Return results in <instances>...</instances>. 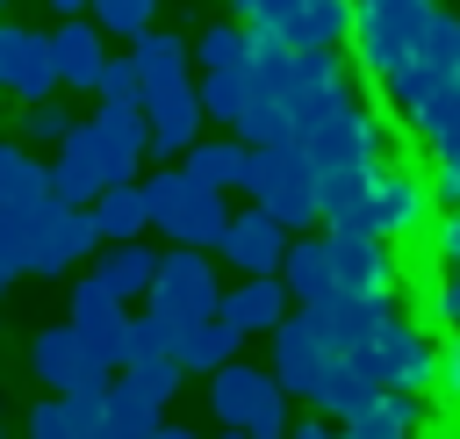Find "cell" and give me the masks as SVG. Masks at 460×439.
<instances>
[{"mask_svg":"<svg viewBox=\"0 0 460 439\" xmlns=\"http://www.w3.org/2000/svg\"><path fill=\"white\" fill-rule=\"evenodd\" d=\"M331 252H338V295H352V302H388L395 295V252H388V237L331 230Z\"/></svg>","mask_w":460,"mask_h":439,"instance_id":"12","label":"cell"},{"mask_svg":"<svg viewBox=\"0 0 460 439\" xmlns=\"http://www.w3.org/2000/svg\"><path fill=\"white\" fill-rule=\"evenodd\" d=\"M172 345H180V324L144 302V309L129 317V360H158V353H172Z\"/></svg>","mask_w":460,"mask_h":439,"instance_id":"32","label":"cell"},{"mask_svg":"<svg viewBox=\"0 0 460 439\" xmlns=\"http://www.w3.org/2000/svg\"><path fill=\"white\" fill-rule=\"evenodd\" d=\"M438 381H446V396H453V403H460V331H453V338H446V374H438Z\"/></svg>","mask_w":460,"mask_h":439,"instance_id":"41","label":"cell"},{"mask_svg":"<svg viewBox=\"0 0 460 439\" xmlns=\"http://www.w3.org/2000/svg\"><path fill=\"white\" fill-rule=\"evenodd\" d=\"M309 403H316L323 417H338V425H359V417L381 403V381H374L352 353H331L323 374H316V389H309Z\"/></svg>","mask_w":460,"mask_h":439,"instance_id":"17","label":"cell"},{"mask_svg":"<svg viewBox=\"0 0 460 439\" xmlns=\"http://www.w3.org/2000/svg\"><path fill=\"white\" fill-rule=\"evenodd\" d=\"M244 101H252V72H201V108H208V122L237 130Z\"/></svg>","mask_w":460,"mask_h":439,"instance_id":"30","label":"cell"},{"mask_svg":"<svg viewBox=\"0 0 460 439\" xmlns=\"http://www.w3.org/2000/svg\"><path fill=\"white\" fill-rule=\"evenodd\" d=\"M22 137L29 144H65L72 137V108L65 101H22Z\"/></svg>","mask_w":460,"mask_h":439,"instance_id":"35","label":"cell"},{"mask_svg":"<svg viewBox=\"0 0 460 439\" xmlns=\"http://www.w3.org/2000/svg\"><path fill=\"white\" fill-rule=\"evenodd\" d=\"M50 50H58V86H79V94L101 86V72H108V29L93 14H65L58 36H50Z\"/></svg>","mask_w":460,"mask_h":439,"instance_id":"15","label":"cell"},{"mask_svg":"<svg viewBox=\"0 0 460 439\" xmlns=\"http://www.w3.org/2000/svg\"><path fill=\"white\" fill-rule=\"evenodd\" d=\"M431 317H438L446 331H460V281H453V273H446V281L431 288Z\"/></svg>","mask_w":460,"mask_h":439,"instance_id":"40","label":"cell"},{"mask_svg":"<svg viewBox=\"0 0 460 439\" xmlns=\"http://www.w3.org/2000/svg\"><path fill=\"white\" fill-rule=\"evenodd\" d=\"M431 194H438L446 209H460V144L431 151Z\"/></svg>","mask_w":460,"mask_h":439,"instance_id":"39","label":"cell"},{"mask_svg":"<svg viewBox=\"0 0 460 439\" xmlns=\"http://www.w3.org/2000/svg\"><path fill=\"white\" fill-rule=\"evenodd\" d=\"M29 367H36V381H43V389H58V396H108V381H115V367H108V360L72 331V324L36 331Z\"/></svg>","mask_w":460,"mask_h":439,"instance_id":"7","label":"cell"},{"mask_svg":"<svg viewBox=\"0 0 460 439\" xmlns=\"http://www.w3.org/2000/svg\"><path fill=\"white\" fill-rule=\"evenodd\" d=\"M252 29L244 22H216V29H201V43H194V58H201V72H252Z\"/></svg>","mask_w":460,"mask_h":439,"instance_id":"29","label":"cell"},{"mask_svg":"<svg viewBox=\"0 0 460 439\" xmlns=\"http://www.w3.org/2000/svg\"><path fill=\"white\" fill-rule=\"evenodd\" d=\"M237 345H244V331L230 324V317H201V324H180V367L187 374H216V367H230L237 360Z\"/></svg>","mask_w":460,"mask_h":439,"instance_id":"24","label":"cell"},{"mask_svg":"<svg viewBox=\"0 0 460 439\" xmlns=\"http://www.w3.org/2000/svg\"><path fill=\"white\" fill-rule=\"evenodd\" d=\"M144 209H151V230H165L172 245H194V252H223V230H230V202H223V187L194 180L187 166H158V173H144Z\"/></svg>","mask_w":460,"mask_h":439,"instance_id":"1","label":"cell"},{"mask_svg":"<svg viewBox=\"0 0 460 439\" xmlns=\"http://www.w3.org/2000/svg\"><path fill=\"white\" fill-rule=\"evenodd\" d=\"M65 324H72L108 367H129V302H122L101 273L72 281V309H65Z\"/></svg>","mask_w":460,"mask_h":439,"instance_id":"9","label":"cell"},{"mask_svg":"<svg viewBox=\"0 0 460 439\" xmlns=\"http://www.w3.org/2000/svg\"><path fill=\"white\" fill-rule=\"evenodd\" d=\"M144 122H151V151H158V158H187V144H194V137H201V122H208L201 86L187 79V86L151 94V101H144Z\"/></svg>","mask_w":460,"mask_h":439,"instance_id":"16","label":"cell"},{"mask_svg":"<svg viewBox=\"0 0 460 439\" xmlns=\"http://www.w3.org/2000/svg\"><path fill=\"white\" fill-rule=\"evenodd\" d=\"M122 374H129L151 403H172V389H180V374H187V367H180V353H158V360H129Z\"/></svg>","mask_w":460,"mask_h":439,"instance_id":"36","label":"cell"},{"mask_svg":"<svg viewBox=\"0 0 460 439\" xmlns=\"http://www.w3.org/2000/svg\"><path fill=\"white\" fill-rule=\"evenodd\" d=\"M288 245H295V230L273 216V209H237L230 216V230H223V259L237 266V273H280V259H288Z\"/></svg>","mask_w":460,"mask_h":439,"instance_id":"13","label":"cell"},{"mask_svg":"<svg viewBox=\"0 0 460 439\" xmlns=\"http://www.w3.org/2000/svg\"><path fill=\"white\" fill-rule=\"evenodd\" d=\"M323 360H331V338H323V331H316V317L295 302V309H288V324L273 331V374H280V389L309 403V389H316Z\"/></svg>","mask_w":460,"mask_h":439,"instance_id":"14","label":"cell"},{"mask_svg":"<svg viewBox=\"0 0 460 439\" xmlns=\"http://www.w3.org/2000/svg\"><path fill=\"white\" fill-rule=\"evenodd\" d=\"M345 439H395L388 425H374V417H359V425H345Z\"/></svg>","mask_w":460,"mask_h":439,"instance_id":"43","label":"cell"},{"mask_svg":"<svg viewBox=\"0 0 460 439\" xmlns=\"http://www.w3.org/2000/svg\"><path fill=\"white\" fill-rule=\"evenodd\" d=\"M86 122H93V137H101V151H108L115 187L137 180V166H144V151H151V122H144V108H108V101H101Z\"/></svg>","mask_w":460,"mask_h":439,"instance_id":"20","label":"cell"},{"mask_svg":"<svg viewBox=\"0 0 460 439\" xmlns=\"http://www.w3.org/2000/svg\"><path fill=\"white\" fill-rule=\"evenodd\" d=\"M108 108H144V72H137V58L122 50V58H108V72H101V86H93Z\"/></svg>","mask_w":460,"mask_h":439,"instance_id":"34","label":"cell"},{"mask_svg":"<svg viewBox=\"0 0 460 439\" xmlns=\"http://www.w3.org/2000/svg\"><path fill=\"white\" fill-rule=\"evenodd\" d=\"M216 439H252V432H244V425H223V432H216Z\"/></svg>","mask_w":460,"mask_h":439,"instance_id":"46","label":"cell"},{"mask_svg":"<svg viewBox=\"0 0 460 439\" xmlns=\"http://www.w3.org/2000/svg\"><path fill=\"white\" fill-rule=\"evenodd\" d=\"M129 58H137V72H144V101L165 94V86H187V72H194V43L172 36V29H144V36L129 43Z\"/></svg>","mask_w":460,"mask_h":439,"instance_id":"22","label":"cell"},{"mask_svg":"<svg viewBox=\"0 0 460 439\" xmlns=\"http://www.w3.org/2000/svg\"><path fill=\"white\" fill-rule=\"evenodd\" d=\"M86 14H93V22L108 29V36H122V43H137V36L151 29V14H158V0H93Z\"/></svg>","mask_w":460,"mask_h":439,"instance_id":"33","label":"cell"},{"mask_svg":"<svg viewBox=\"0 0 460 439\" xmlns=\"http://www.w3.org/2000/svg\"><path fill=\"white\" fill-rule=\"evenodd\" d=\"M417 58H431V65H446V72L460 79V14H446V7H438V14H431V29H424V50H417Z\"/></svg>","mask_w":460,"mask_h":439,"instance_id":"38","label":"cell"},{"mask_svg":"<svg viewBox=\"0 0 460 439\" xmlns=\"http://www.w3.org/2000/svg\"><path fill=\"white\" fill-rule=\"evenodd\" d=\"M158 259L165 252H151L144 237H122V245H101V259H93V273L122 295V302H151V281H158Z\"/></svg>","mask_w":460,"mask_h":439,"instance_id":"23","label":"cell"},{"mask_svg":"<svg viewBox=\"0 0 460 439\" xmlns=\"http://www.w3.org/2000/svg\"><path fill=\"white\" fill-rule=\"evenodd\" d=\"M237 137H244V144H288L295 122H288V108H280L266 86H252V101H244V115H237Z\"/></svg>","mask_w":460,"mask_h":439,"instance_id":"31","label":"cell"},{"mask_svg":"<svg viewBox=\"0 0 460 439\" xmlns=\"http://www.w3.org/2000/svg\"><path fill=\"white\" fill-rule=\"evenodd\" d=\"M151 309H165L172 324H201V317H216V309H223V281H216L208 252H194V245H172V252L158 259Z\"/></svg>","mask_w":460,"mask_h":439,"instance_id":"8","label":"cell"},{"mask_svg":"<svg viewBox=\"0 0 460 439\" xmlns=\"http://www.w3.org/2000/svg\"><path fill=\"white\" fill-rule=\"evenodd\" d=\"M151 439H194V432H187V425H158Z\"/></svg>","mask_w":460,"mask_h":439,"instance_id":"44","label":"cell"},{"mask_svg":"<svg viewBox=\"0 0 460 439\" xmlns=\"http://www.w3.org/2000/svg\"><path fill=\"white\" fill-rule=\"evenodd\" d=\"M50 7H58V14H86L93 0H50Z\"/></svg>","mask_w":460,"mask_h":439,"instance_id":"45","label":"cell"},{"mask_svg":"<svg viewBox=\"0 0 460 439\" xmlns=\"http://www.w3.org/2000/svg\"><path fill=\"white\" fill-rule=\"evenodd\" d=\"M438 0H359V22H352V58L388 86L417 50H424V29H431Z\"/></svg>","mask_w":460,"mask_h":439,"instance_id":"3","label":"cell"},{"mask_svg":"<svg viewBox=\"0 0 460 439\" xmlns=\"http://www.w3.org/2000/svg\"><path fill=\"white\" fill-rule=\"evenodd\" d=\"M244 194H252L259 209H273V216H280L295 237L323 223V202H316V173H309V151H302V137H288V144H252Z\"/></svg>","mask_w":460,"mask_h":439,"instance_id":"2","label":"cell"},{"mask_svg":"<svg viewBox=\"0 0 460 439\" xmlns=\"http://www.w3.org/2000/svg\"><path fill=\"white\" fill-rule=\"evenodd\" d=\"M288 302H295V295H288L280 273H244L237 288H223V309H216V317H230V324L252 338V331H280V324H288Z\"/></svg>","mask_w":460,"mask_h":439,"instance_id":"19","label":"cell"},{"mask_svg":"<svg viewBox=\"0 0 460 439\" xmlns=\"http://www.w3.org/2000/svg\"><path fill=\"white\" fill-rule=\"evenodd\" d=\"M101 410H108V425L122 432V439H151L158 425H165V403H151L129 374L122 381H108V396H101Z\"/></svg>","mask_w":460,"mask_h":439,"instance_id":"28","label":"cell"},{"mask_svg":"<svg viewBox=\"0 0 460 439\" xmlns=\"http://www.w3.org/2000/svg\"><path fill=\"white\" fill-rule=\"evenodd\" d=\"M280 281H288V295L309 309V302H331L338 295V252H331V230L316 237V230H302L295 245H288V259H280Z\"/></svg>","mask_w":460,"mask_h":439,"instance_id":"18","label":"cell"},{"mask_svg":"<svg viewBox=\"0 0 460 439\" xmlns=\"http://www.w3.org/2000/svg\"><path fill=\"white\" fill-rule=\"evenodd\" d=\"M288 439H345V432H338V425H323V410H316V417H302Z\"/></svg>","mask_w":460,"mask_h":439,"instance_id":"42","label":"cell"},{"mask_svg":"<svg viewBox=\"0 0 460 439\" xmlns=\"http://www.w3.org/2000/svg\"><path fill=\"white\" fill-rule=\"evenodd\" d=\"M108 187H115V173H108V151H101L93 122H72V137H65V144H58V158H50V194H65V202L93 209Z\"/></svg>","mask_w":460,"mask_h":439,"instance_id":"11","label":"cell"},{"mask_svg":"<svg viewBox=\"0 0 460 439\" xmlns=\"http://www.w3.org/2000/svg\"><path fill=\"white\" fill-rule=\"evenodd\" d=\"M43 194H50V166H43V158H29L22 144H0V209L29 216Z\"/></svg>","mask_w":460,"mask_h":439,"instance_id":"27","label":"cell"},{"mask_svg":"<svg viewBox=\"0 0 460 439\" xmlns=\"http://www.w3.org/2000/svg\"><path fill=\"white\" fill-rule=\"evenodd\" d=\"M0 86L14 101H50L58 94V50L43 29H22V22H0Z\"/></svg>","mask_w":460,"mask_h":439,"instance_id":"10","label":"cell"},{"mask_svg":"<svg viewBox=\"0 0 460 439\" xmlns=\"http://www.w3.org/2000/svg\"><path fill=\"white\" fill-rule=\"evenodd\" d=\"M208 410H216L223 425H244L252 439H288V432H295V425H288V389H280L273 367H244V360L216 367V374H208Z\"/></svg>","mask_w":460,"mask_h":439,"instance_id":"5","label":"cell"},{"mask_svg":"<svg viewBox=\"0 0 460 439\" xmlns=\"http://www.w3.org/2000/svg\"><path fill=\"white\" fill-rule=\"evenodd\" d=\"M194 180H208V187H244V166H252V144L230 130V137H194L187 144V158H180Z\"/></svg>","mask_w":460,"mask_h":439,"instance_id":"25","label":"cell"},{"mask_svg":"<svg viewBox=\"0 0 460 439\" xmlns=\"http://www.w3.org/2000/svg\"><path fill=\"white\" fill-rule=\"evenodd\" d=\"M86 252H101L93 209H79V202H65V194H43V202L29 209V273L58 281V273H72Z\"/></svg>","mask_w":460,"mask_h":439,"instance_id":"6","label":"cell"},{"mask_svg":"<svg viewBox=\"0 0 460 439\" xmlns=\"http://www.w3.org/2000/svg\"><path fill=\"white\" fill-rule=\"evenodd\" d=\"M29 439H122L101 410V396H43L29 410Z\"/></svg>","mask_w":460,"mask_h":439,"instance_id":"21","label":"cell"},{"mask_svg":"<svg viewBox=\"0 0 460 439\" xmlns=\"http://www.w3.org/2000/svg\"><path fill=\"white\" fill-rule=\"evenodd\" d=\"M367 417H374V425H388L395 439H410V432L424 425V396H417V389H381V403H374Z\"/></svg>","mask_w":460,"mask_h":439,"instance_id":"37","label":"cell"},{"mask_svg":"<svg viewBox=\"0 0 460 439\" xmlns=\"http://www.w3.org/2000/svg\"><path fill=\"white\" fill-rule=\"evenodd\" d=\"M93 230H101V245L144 237V230H151V209H144V180H122V187H108V194L93 202Z\"/></svg>","mask_w":460,"mask_h":439,"instance_id":"26","label":"cell"},{"mask_svg":"<svg viewBox=\"0 0 460 439\" xmlns=\"http://www.w3.org/2000/svg\"><path fill=\"white\" fill-rule=\"evenodd\" d=\"M431 202H438V194H431V180H424V173H410V166L395 158V166H381V180L367 187V202H359V209H345L331 230H359V237H388V245H395V237H424V230H431V223H424V216H431Z\"/></svg>","mask_w":460,"mask_h":439,"instance_id":"4","label":"cell"}]
</instances>
